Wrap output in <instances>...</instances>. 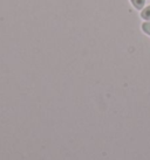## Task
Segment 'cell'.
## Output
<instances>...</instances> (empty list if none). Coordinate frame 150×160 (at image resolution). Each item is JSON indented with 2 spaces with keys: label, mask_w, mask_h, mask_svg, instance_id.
Here are the masks:
<instances>
[{
  "label": "cell",
  "mask_w": 150,
  "mask_h": 160,
  "mask_svg": "<svg viewBox=\"0 0 150 160\" xmlns=\"http://www.w3.org/2000/svg\"><path fill=\"white\" fill-rule=\"evenodd\" d=\"M141 18L144 21H150V5L141 9Z\"/></svg>",
  "instance_id": "1"
},
{
  "label": "cell",
  "mask_w": 150,
  "mask_h": 160,
  "mask_svg": "<svg viewBox=\"0 0 150 160\" xmlns=\"http://www.w3.org/2000/svg\"><path fill=\"white\" fill-rule=\"evenodd\" d=\"M130 2L135 9H143L146 5V0H130Z\"/></svg>",
  "instance_id": "2"
},
{
  "label": "cell",
  "mask_w": 150,
  "mask_h": 160,
  "mask_svg": "<svg viewBox=\"0 0 150 160\" xmlns=\"http://www.w3.org/2000/svg\"><path fill=\"white\" fill-rule=\"evenodd\" d=\"M142 31L146 33L147 35L150 36V21H144L142 23Z\"/></svg>",
  "instance_id": "3"
}]
</instances>
